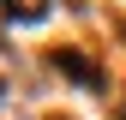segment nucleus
Returning <instances> with one entry per match:
<instances>
[{
    "mask_svg": "<svg viewBox=\"0 0 126 120\" xmlns=\"http://www.w3.org/2000/svg\"><path fill=\"white\" fill-rule=\"evenodd\" d=\"M54 66H60V72H66V78H78V84H96V78H102V72H96V66H90V60H84V54H72V48H60V54H54Z\"/></svg>",
    "mask_w": 126,
    "mask_h": 120,
    "instance_id": "f257e3e1",
    "label": "nucleus"
},
{
    "mask_svg": "<svg viewBox=\"0 0 126 120\" xmlns=\"http://www.w3.org/2000/svg\"><path fill=\"white\" fill-rule=\"evenodd\" d=\"M120 36H126V24H120Z\"/></svg>",
    "mask_w": 126,
    "mask_h": 120,
    "instance_id": "f03ea898",
    "label": "nucleus"
}]
</instances>
